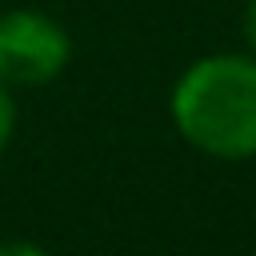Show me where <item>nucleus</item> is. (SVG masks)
<instances>
[{
  "label": "nucleus",
  "mask_w": 256,
  "mask_h": 256,
  "mask_svg": "<svg viewBox=\"0 0 256 256\" xmlns=\"http://www.w3.org/2000/svg\"><path fill=\"white\" fill-rule=\"evenodd\" d=\"M172 120L192 148L216 160L256 156V56L196 60L172 88Z\"/></svg>",
  "instance_id": "obj_1"
},
{
  "label": "nucleus",
  "mask_w": 256,
  "mask_h": 256,
  "mask_svg": "<svg viewBox=\"0 0 256 256\" xmlns=\"http://www.w3.org/2000/svg\"><path fill=\"white\" fill-rule=\"evenodd\" d=\"M72 56L68 32L44 12L0 16V84H44Z\"/></svg>",
  "instance_id": "obj_2"
},
{
  "label": "nucleus",
  "mask_w": 256,
  "mask_h": 256,
  "mask_svg": "<svg viewBox=\"0 0 256 256\" xmlns=\"http://www.w3.org/2000/svg\"><path fill=\"white\" fill-rule=\"evenodd\" d=\"M12 128H16V108H12L8 84H0V152L8 148V140H12Z\"/></svg>",
  "instance_id": "obj_3"
},
{
  "label": "nucleus",
  "mask_w": 256,
  "mask_h": 256,
  "mask_svg": "<svg viewBox=\"0 0 256 256\" xmlns=\"http://www.w3.org/2000/svg\"><path fill=\"white\" fill-rule=\"evenodd\" d=\"M0 256H48L40 244H28V240H4L0 244Z\"/></svg>",
  "instance_id": "obj_4"
},
{
  "label": "nucleus",
  "mask_w": 256,
  "mask_h": 256,
  "mask_svg": "<svg viewBox=\"0 0 256 256\" xmlns=\"http://www.w3.org/2000/svg\"><path fill=\"white\" fill-rule=\"evenodd\" d=\"M244 32H248V44L256 48V0H248L244 8Z\"/></svg>",
  "instance_id": "obj_5"
}]
</instances>
